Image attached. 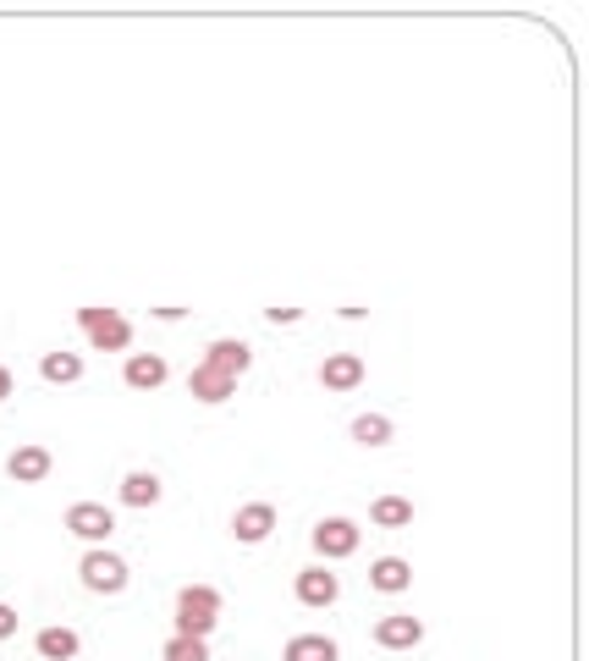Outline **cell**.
Listing matches in <instances>:
<instances>
[{"instance_id": "cell-13", "label": "cell", "mask_w": 589, "mask_h": 661, "mask_svg": "<svg viewBox=\"0 0 589 661\" xmlns=\"http://www.w3.org/2000/svg\"><path fill=\"white\" fill-rule=\"evenodd\" d=\"M369 585H375L380 596H402V590L413 585V568H408L402 557H375V562H369Z\"/></svg>"}, {"instance_id": "cell-21", "label": "cell", "mask_w": 589, "mask_h": 661, "mask_svg": "<svg viewBox=\"0 0 589 661\" xmlns=\"http://www.w3.org/2000/svg\"><path fill=\"white\" fill-rule=\"evenodd\" d=\"M160 661H210V639H183V634H172V639H165V650H160Z\"/></svg>"}, {"instance_id": "cell-10", "label": "cell", "mask_w": 589, "mask_h": 661, "mask_svg": "<svg viewBox=\"0 0 589 661\" xmlns=\"http://www.w3.org/2000/svg\"><path fill=\"white\" fill-rule=\"evenodd\" d=\"M50 469H55V458H50V447H39V441H28V447H17V452L7 458V474H12L17 485H39Z\"/></svg>"}, {"instance_id": "cell-8", "label": "cell", "mask_w": 589, "mask_h": 661, "mask_svg": "<svg viewBox=\"0 0 589 661\" xmlns=\"http://www.w3.org/2000/svg\"><path fill=\"white\" fill-rule=\"evenodd\" d=\"M418 639H425V623H418L413 612H386L375 623V645L380 650H413Z\"/></svg>"}, {"instance_id": "cell-1", "label": "cell", "mask_w": 589, "mask_h": 661, "mask_svg": "<svg viewBox=\"0 0 589 661\" xmlns=\"http://www.w3.org/2000/svg\"><path fill=\"white\" fill-rule=\"evenodd\" d=\"M77 325H83V337H89L100 353H127L133 348V320L122 309L89 303V309H77Z\"/></svg>"}, {"instance_id": "cell-12", "label": "cell", "mask_w": 589, "mask_h": 661, "mask_svg": "<svg viewBox=\"0 0 589 661\" xmlns=\"http://www.w3.org/2000/svg\"><path fill=\"white\" fill-rule=\"evenodd\" d=\"M116 496H122L127 508H154L160 496H165V485H160V474H149V469H127Z\"/></svg>"}, {"instance_id": "cell-11", "label": "cell", "mask_w": 589, "mask_h": 661, "mask_svg": "<svg viewBox=\"0 0 589 661\" xmlns=\"http://www.w3.org/2000/svg\"><path fill=\"white\" fill-rule=\"evenodd\" d=\"M165 375H172V364H165L160 353H127L122 381H127L133 391H154V386H165Z\"/></svg>"}, {"instance_id": "cell-23", "label": "cell", "mask_w": 589, "mask_h": 661, "mask_svg": "<svg viewBox=\"0 0 589 661\" xmlns=\"http://www.w3.org/2000/svg\"><path fill=\"white\" fill-rule=\"evenodd\" d=\"M17 623H23V618H17V607L0 601V639H12V634H17Z\"/></svg>"}, {"instance_id": "cell-19", "label": "cell", "mask_w": 589, "mask_h": 661, "mask_svg": "<svg viewBox=\"0 0 589 661\" xmlns=\"http://www.w3.org/2000/svg\"><path fill=\"white\" fill-rule=\"evenodd\" d=\"M39 375L55 381V386H72V381H83V359L77 353H45L39 359Z\"/></svg>"}, {"instance_id": "cell-20", "label": "cell", "mask_w": 589, "mask_h": 661, "mask_svg": "<svg viewBox=\"0 0 589 661\" xmlns=\"http://www.w3.org/2000/svg\"><path fill=\"white\" fill-rule=\"evenodd\" d=\"M177 607H183V612H210V618H221V590H210V585H183V590H177Z\"/></svg>"}, {"instance_id": "cell-15", "label": "cell", "mask_w": 589, "mask_h": 661, "mask_svg": "<svg viewBox=\"0 0 589 661\" xmlns=\"http://www.w3.org/2000/svg\"><path fill=\"white\" fill-rule=\"evenodd\" d=\"M34 650H39L45 661H72V656L83 650V639H77L72 628H61V623H50V628H39V634H34Z\"/></svg>"}, {"instance_id": "cell-16", "label": "cell", "mask_w": 589, "mask_h": 661, "mask_svg": "<svg viewBox=\"0 0 589 661\" xmlns=\"http://www.w3.org/2000/svg\"><path fill=\"white\" fill-rule=\"evenodd\" d=\"M188 397H199V402H226V397H237V381L231 375H215V370H193L188 375Z\"/></svg>"}, {"instance_id": "cell-5", "label": "cell", "mask_w": 589, "mask_h": 661, "mask_svg": "<svg viewBox=\"0 0 589 661\" xmlns=\"http://www.w3.org/2000/svg\"><path fill=\"white\" fill-rule=\"evenodd\" d=\"M309 540H314L319 562H342V557L359 551V524H353V519H319Z\"/></svg>"}, {"instance_id": "cell-3", "label": "cell", "mask_w": 589, "mask_h": 661, "mask_svg": "<svg viewBox=\"0 0 589 661\" xmlns=\"http://www.w3.org/2000/svg\"><path fill=\"white\" fill-rule=\"evenodd\" d=\"M66 535H77L83 546H105L116 535V513L105 502H72L66 508Z\"/></svg>"}, {"instance_id": "cell-7", "label": "cell", "mask_w": 589, "mask_h": 661, "mask_svg": "<svg viewBox=\"0 0 589 661\" xmlns=\"http://www.w3.org/2000/svg\"><path fill=\"white\" fill-rule=\"evenodd\" d=\"M271 529H276V508H271V502H248V508L231 513L237 546H260V540H271Z\"/></svg>"}, {"instance_id": "cell-25", "label": "cell", "mask_w": 589, "mask_h": 661, "mask_svg": "<svg viewBox=\"0 0 589 661\" xmlns=\"http://www.w3.org/2000/svg\"><path fill=\"white\" fill-rule=\"evenodd\" d=\"M7 397H12V370L0 364V402H7Z\"/></svg>"}, {"instance_id": "cell-14", "label": "cell", "mask_w": 589, "mask_h": 661, "mask_svg": "<svg viewBox=\"0 0 589 661\" xmlns=\"http://www.w3.org/2000/svg\"><path fill=\"white\" fill-rule=\"evenodd\" d=\"M281 661H342V650H336L330 634H292Z\"/></svg>"}, {"instance_id": "cell-4", "label": "cell", "mask_w": 589, "mask_h": 661, "mask_svg": "<svg viewBox=\"0 0 589 661\" xmlns=\"http://www.w3.org/2000/svg\"><path fill=\"white\" fill-rule=\"evenodd\" d=\"M292 596L303 601V607H336V596H342V578H336L325 562H309V568H298V578H292Z\"/></svg>"}, {"instance_id": "cell-17", "label": "cell", "mask_w": 589, "mask_h": 661, "mask_svg": "<svg viewBox=\"0 0 589 661\" xmlns=\"http://www.w3.org/2000/svg\"><path fill=\"white\" fill-rule=\"evenodd\" d=\"M369 519H375L380 529H402V524H413V502H408V496H375Z\"/></svg>"}, {"instance_id": "cell-6", "label": "cell", "mask_w": 589, "mask_h": 661, "mask_svg": "<svg viewBox=\"0 0 589 661\" xmlns=\"http://www.w3.org/2000/svg\"><path fill=\"white\" fill-rule=\"evenodd\" d=\"M199 364H204V370H215V375H231V381H237L248 364H254V348H248L242 337H215V342L204 348V359H199Z\"/></svg>"}, {"instance_id": "cell-18", "label": "cell", "mask_w": 589, "mask_h": 661, "mask_svg": "<svg viewBox=\"0 0 589 661\" xmlns=\"http://www.w3.org/2000/svg\"><path fill=\"white\" fill-rule=\"evenodd\" d=\"M397 436V425L386 420V413H359V420H353V441L359 447H386Z\"/></svg>"}, {"instance_id": "cell-9", "label": "cell", "mask_w": 589, "mask_h": 661, "mask_svg": "<svg viewBox=\"0 0 589 661\" xmlns=\"http://www.w3.org/2000/svg\"><path fill=\"white\" fill-rule=\"evenodd\" d=\"M319 386H325V391H353V386H364V359H359V353H325Z\"/></svg>"}, {"instance_id": "cell-2", "label": "cell", "mask_w": 589, "mask_h": 661, "mask_svg": "<svg viewBox=\"0 0 589 661\" xmlns=\"http://www.w3.org/2000/svg\"><path fill=\"white\" fill-rule=\"evenodd\" d=\"M77 578H83V590H95V596H122L133 573H127V562L116 551L89 546V551H83V562H77Z\"/></svg>"}, {"instance_id": "cell-22", "label": "cell", "mask_w": 589, "mask_h": 661, "mask_svg": "<svg viewBox=\"0 0 589 661\" xmlns=\"http://www.w3.org/2000/svg\"><path fill=\"white\" fill-rule=\"evenodd\" d=\"M215 628H221V618H210V612H183V607H177V634H183V639H210Z\"/></svg>"}, {"instance_id": "cell-24", "label": "cell", "mask_w": 589, "mask_h": 661, "mask_svg": "<svg viewBox=\"0 0 589 661\" xmlns=\"http://www.w3.org/2000/svg\"><path fill=\"white\" fill-rule=\"evenodd\" d=\"M265 320H271V325H292V320H303V309H287V303H276V309H265Z\"/></svg>"}]
</instances>
